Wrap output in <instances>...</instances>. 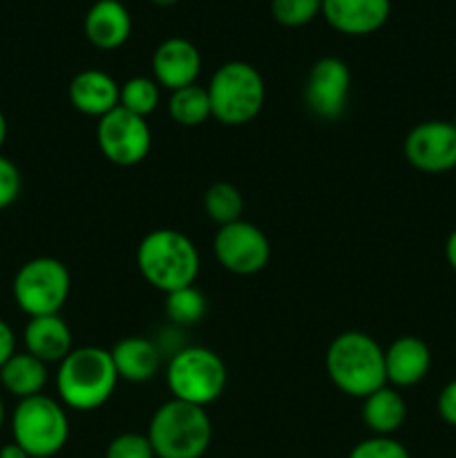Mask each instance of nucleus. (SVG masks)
<instances>
[{"label": "nucleus", "mask_w": 456, "mask_h": 458, "mask_svg": "<svg viewBox=\"0 0 456 458\" xmlns=\"http://www.w3.org/2000/svg\"><path fill=\"white\" fill-rule=\"evenodd\" d=\"M4 141H7V119H4V114L0 112V148L4 146Z\"/></svg>", "instance_id": "72a5a7b5"}, {"label": "nucleus", "mask_w": 456, "mask_h": 458, "mask_svg": "<svg viewBox=\"0 0 456 458\" xmlns=\"http://www.w3.org/2000/svg\"><path fill=\"white\" fill-rule=\"evenodd\" d=\"M137 267L148 284L164 293H173L195 284L201 258L195 242L182 231L156 228L139 242Z\"/></svg>", "instance_id": "f03ea898"}, {"label": "nucleus", "mask_w": 456, "mask_h": 458, "mask_svg": "<svg viewBox=\"0 0 456 458\" xmlns=\"http://www.w3.org/2000/svg\"><path fill=\"white\" fill-rule=\"evenodd\" d=\"M159 101V83H156L152 76H132V79H128L121 85L119 106L123 107V110L132 112V114L146 119L148 114H152V112L156 110Z\"/></svg>", "instance_id": "393cba45"}, {"label": "nucleus", "mask_w": 456, "mask_h": 458, "mask_svg": "<svg viewBox=\"0 0 456 458\" xmlns=\"http://www.w3.org/2000/svg\"><path fill=\"white\" fill-rule=\"evenodd\" d=\"M3 425H4V403L3 398H0V429H3Z\"/></svg>", "instance_id": "c9c22d12"}, {"label": "nucleus", "mask_w": 456, "mask_h": 458, "mask_svg": "<svg viewBox=\"0 0 456 458\" xmlns=\"http://www.w3.org/2000/svg\"><path fill=\"white\" fill-rule=\"evenodd\" d=\"M326 374L331 383L351 398H367L387 385L384 349L362 331H344L326 349Z\"/></svg>", "instance_id": "f257e3e1"}, {"label": "nucleus", "mask_w": 456, "mask_h": 458, "mask_svg": "<svg viewBox=\"0 0 456 458\" xmlns=\"http://www.w3.org/2000/svg\"><path fill=\"white\" fill-rule=\"evenodd\" d=\"M0 458H31V456L27 454L18 443L12 441V443H4V445L0 447Z\"/></svg>", "instance_id": "2f4dec72"}, {"label": "nucleus", "mask_w": 456, "mask_h": 458, "mask_svg": "<svg viewBox=\"0 0 456 458\" xmlns=\"http://www.w3.org/2000/svg\"><path fill=\"white\" fill-rule=\"evenodd\" d=\"M72 291V276L56 258H34L13 276L12 293L18 309L30 318L56 316Z\"/></svg>", "instance_id": "6e6552de"}, {"label": "nucleus", "mask_w": 456, "mask_h": 458, "mask_svg": "<svg viewBox=\"0 0 456 458\" xmlns=\"http://www.w3.org/2000/svg\"><path fill=\"white\" fill-rule=\"evenodd\" d=\"M452 123H454V128H456V116H454V121H452Z\"/></svg>", "instance_id": "e433bc0d"}, {"label": "nucleus", "mask_w": 456, "mask_h": 458, "mask_svg": "<svg viewBox=\"0 0 456 458\" xmlns=\"http://www.w3.org/2000/svg\"><path fill=\"white\" fill-rule=\"evenodd\" d=\"M67 97L70 103L88 116H101L110 114L116 110L121 103V85L112 79L107 72L103 70H83L70 81L67 88Z\"/></svg>", "instance_id": "dca6fc26"}, {"label": "nucleus", "mask_w": 456, "mask_h": 458, "mask_svg": "<svg viewBox=\"0 0 456 458\" xmlns=\"http://www.w3.org/2000/svg\"><path fill=\"white\" fill-rule=\"evenodd\" d=\"M436 410L438 416H441L447 425L456 428V378L452 380V383H447L445 387H443V392L438 394Z\"/></svg>", "instance_id": "c756f323"}, {"label": "nucleus", "mask_w": 456, "mask_h": 458, "mask_svg": "<svg viewBox=\"0 0 456 458\" xmlns=\"http://www.w3.org/2000/svg\"><path fill=\"white\" fill-rule=\"evenodd\" d=\"M22 343H25V352L43 360L45 365H61L74 349L72 329L63 320L61 313L30 318L22 331Z\"/></svg>", "instance_id": "f3484780"}, {"label": "nucleus", "mask_w": 456, "mask_h": 458, "mask_svg": "<svg viewBox=\"0 0 456 458\" xmlns=\"http://www.w3.org/2000/svg\"><path fill=\"white\" fill-rule=\"evenodd\" d=\"M445 258L447 264L452 267V271H456V228L450 233V237H447L445 242Z\"/></svg>", "instance_id": "473e14b6"}, {"label": "nucleus", "mask_w": 456, "mask_h": 458, "mask_svg": "<svg viewBox=\"0 0 456 458\" xmlns=\"http://www.w3.org/2000/svg\"><path fill=\"white\" fill-rule=\"evenodd\" d=\"M392 13V0H322V16L340 34L367 36L378 31Z\"/></svg>", "instance_id": "4468645a"}, {"label": "nucleus", "mask_w": 456, "mask_h": 458, "mask_svg": "<svg viewBox=\"0 0 456 458\" xmlns=\"http://www.w3.org/2000/svg\"><path fill=\"white\" fill-rule=\"evenodd\" d=\"M155 4H159V7H168V4H174L177 0H152Z\"/></svg>", "instance_id": "f704fd0d"}, {"label": "nucleus", "mask_w": 456, "mask_h": 458, "mask_svg": "<svg viewBox=\"0 0 456 458\" xmlns=\"http://www.w3.org/2000/svg\"><path fill=\"white\" fill-rule=\"evenodd\" d=\"M347 458H411L410 450L392 437H371L358 443Z\"/></svg>", "instance_id": "cd10ccee"}, {"label": "nucleus", "mask_w": 456, "mask_h": 458, "mask_svg": "<svg viewBox=\"0 0 456 458\" xmlns=\"http://www.w3.org/2000/svg\"><path fill=\"white\" fill-rule=\"evenodd\" d=\"M119 374L107 349L79 347L58 365L56 392L65 407L76 411H94L114 394Z\"/></svg>", "instance_id": "7ed1b4c3"}, {"label": "nucleus", "mask_w": 456, "mask_h": 458, "mask_svg": "<svg viewBox=\"0 0 456 458\" xmlns=\"http://www.w3.org/2000/svg\"><path fill=\"white\" fill-rule=\"evenodd\" d=\"M106 458H156V454L146 434L125 432L112 438L106 450Z\"/></svg>", "instance_id": "bb28decb"}, {"label": "nucleus", "mask_w": 456, "mask_h": 458, "mask_svg": "<svg viewBox=\"0 0 456 458\" xmlns=\"http://www.w3.org/2000/svg\"><path fill=\"white\" fill-rule=\"evenodd\" d=\"M110 353L119 378L128 383H148L155 378L161 367V352L156 343L141 335L123 338L112 347Z\"/></svg>", "instance_id": "6ab92c4d"}, {"label": "nucleus", "mask_w": 456, "mask_h": 458, "mask_svg": "<svg viewBox=\"0 0 456 458\" xmlns=\"http://www.w3.org/2000/svg\"><path fill=\"white\" fill-rule=\"evenodd\" d=\"M206 89L213 119L231 128L250 123L266 101L262 74L246 61H228L219 65Z\"/></svg>", "instance_id": "39448f33"}, {"label": "nucleus", "mask_w": 456, "mask_h": 458, "mask_svg": "<svg viewBox=\"0 0 456 458\" xmlns=\"http://www.w3.org/2000/svg\"><path fill=\"white\" fill-rule=\"evenodd\" d=\"M85 36L98 49H116L132 34V18L121 0H97L83 21Z\"/></svg>", "instance_id": "a211bd4d"}, {"label": "nucleus", "mask_w": 456, "mask_h": 458, "mask_svg": "<svg viewBox=\"0 0 456 458\" xmlns=\"http://www.w3.org/2000/svg\"><path fill=\"white\" fill-rule=\"evenodd\" d=\"M407 403L396 387H380L362 398V423L374 437H392L405 425Z\"/></svg>", "instance_id": "aec40b11"}, {"label": "nucleus", "mask_w": 456, "mask_h": 458, "mask_svg": "<svg viewBox=\"0 0 456 458\" xmlns=\"http://www.w3.org/2000/svg\"><path fill=\"white\" fill-rule=\"evenodd\" d=\"M22 188V177L12 159L0 155V210L9 208L18 199Z\"/></svg>", "instance_id": "c85d7f7f"}, {"label": "nucleus", "mask_w": 456, "mask_h": 458, "mask_svg": "<svg viewBox=\"0 0 456 458\" xmlns=\"http://www.w3.org/2000/svg\"><path fill=\"white\" fill-rule=\"evenodd\" d=\"M199 72L201 54L188 38H165L152 54V79L170 92L195 83Z\"/></svg>", "instance_id": "ddd939ff"}, {"label": "nucleus", "mask_w": 456, "mask_h": 458, "mask_svg": "<svg viewBox=\"0 0 456 458\" xmlns=\"http://www.w3.org/2000/svg\"><path fill=\"white\" fill-rule=\"evenodd\" d=\"M208 311V300L195 284L165 293V316L174 325H197Z\"/></svg>", "instance_id": "b1692460"}, {"label": "nucleus", "mask_w": 456, "mask_h": 458, "mask_svg": "<svg viewBox=\"0 0 456 458\" xmlns=\"http://www.w3.org/2000/svg\"><path fill=\"white\" fill-rule=\"evenodd\" d=\"M351 94V70L342 58L325 56L311 65L304 85V103L317 119L334 121L344 112Z\"/></svg>", "instance_id": "9b49d317"}, {"label": "nucleus", "mask_w": 456, "mask_h": 458, "mask_svg": "<svg viewBox=\"0 0 456 458\" xmlns=\"http://www.w3.org/2000/svg\"><path fill=\"white\" fill-rule=\"evenodd\" d=\"M13 353H16V335H13L12 327L0 318V369Z\"/></svg>", "instance_id": "7c9ffc66"}, {"label": "nucleus", "mask_w": 456, "mask_h": 458, "mask_svg": "<svg viewBox=\"0 0 456 458\" xmlns=\"http://www.w3.org/2000/svg\"><path fill=\"white\" fill-rule=\"evenodd\" d=\"M273 18L284 27H302L322 13V0H273Z\"/></svg>", "instance_id": "a878e982"}, {"label": "nucleus", "mask_w": 456, "mask_h": 458, "mask_svg": "<svg viewBox=\"0 0 456 458\" xmlns=\"http://www.w3.org/2000/svg\"><path fill=\"white\" fill-rule=\"evenodd\" d=\"M228 369L222 358L206 347H183L170 358L165 385L173 398L208 407L224 394Z\"/></svg>", "instance_id": "0eeeda50"}, {"label": "nucleus", "mask_w": 456, "mask_h": 458, "mask_svg": "<svg viewBox=\"0 0 456 458\" xmlns=\"http://www.w3.org/2000/svg\"><path fill=\"white\" fill-rule=\"evenodd\" d=\"M213 250L217 262L235 276H255L264 271L271 259V242L255 224L232 222L215 233Z\"/></svg>", "instance_id": "9d476101"}, {"label": "nucleus", "mask_w": 456, "mask_h": 458, "mask_svg": "<svg viewBox=\"0 0 456 458\" xmlns=\"http://www.w3.org/2000/svg\"><path fill=\"white\" fill-rule=\"evenodd\" d=\"M13 443L31 458H54L70 441V419L61 401L38 394L18 401L12 416Z\"/></svg>", "instance_id": "423d86ee"}, {"label": "nucleus", "mask_w": 456, "mask_h": 458, "mask_svg": "<svg viewBox=\"0 0 456 458\" xmlns=\"http://www.w3.org/2000/svg\"><path fill=\"white\" fill-rule=\"evenodd\" d=\"M204 213L217 226L240 222L241 213H244V197H241L240 188L228 182H215L204 192Z\"/></svg>", "instance_id": "5701e85b"}, {"label": "nucleus", "mask_w": 456, "mask_h": 458, "mask_svg": "<svg viewBox=\"0 0 456 458\" xmlns=\"http://www.w3.org/2000/svg\"><path fill=\"white\" fill-rule=\"evenodd\" d=\"M97 143L110 164L130 168L141 164L152 148L150 125L143 116L116 107L97 123Z\"/></svg>", "instance_id": "1a4fd4ad"}, {"label": "nucleus", "mask_w": 456, "mask_h": 458, "mask_svg": "<svg viewBox=\"0 0 456 458\" xmlns=\"http://www.w3.org/2000/svg\"><path fill=\"white\" fill-rule=\"evenodd\" d=\"M146 437L156 458H201L213 443V420L206 407L173 398L152 414Z\"/></svg>", "instance_id": "20e7f679"}, {"label": "nucleus", "mask_w": 456, "mask_h": 458, "mask_svg": "<svg viewBox=\"0 0 456 458\" xmlns=\"http://www.w3.org/2000/svg\"><path fill=\"white\" fill-rule=\"evenodd\" d=\"M168 114L174 123L183 125V128H197V125L206 123L213 116V112H210L208 89L192 83L188 88L170 92Z\"/></svg>", "instance_id": "4be33fe9"}, {"label": "nucleus", "mask_w": 456, "mask_h": 458, "mask_svg": "<svg viewBox=\"0 0 456 458\" xmlns=\"http://www.w3.org/2000/svg\"><path fill=\"white\" fill-rule=\"evenodd\" d=\"M405 159L427 174L450 173L456 168V128L452 121H423L405 137Z\"/></svg>", "instance_id": "f8f14e48"}, {"label": "nucleus", "mask_w": 456, "mask_h": 458, "mask_svg": "<svg viewBox=\"0 0 456 458\" xmlns=\"http://www.w3.org/2000/svg\"><path fill=\"white\" fill-rule=\"evenodd\" d=\"M0 385L18 401L38 396L47 385V365L27 352H16L0 369Z\"/></svg>", "instance_id": "412c9836"}, {"label": "nucleus", "mask_w": 456, "mask_h": 458, "mask_svg": "<svg viewBox=\"0 0 456 458\" xmlns=\"http://www.w3.org/2000/svg\"><path fill=\"white\" fill-rule=\"evenodd\" d=\"M432 367V352L425 340L416 335H401L384 349V371L392 387H414L427 378Z\"/></svg>", "instance_id": "2eb2a0df"}]
</instances>
